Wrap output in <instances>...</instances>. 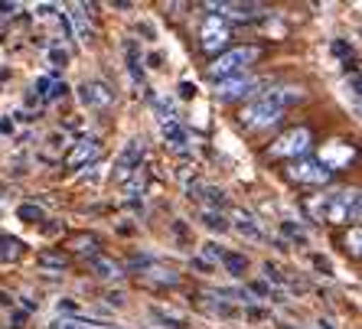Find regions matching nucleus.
<instances>
[{
	"instance_id": "38",
	"label": "nucleus",
	"mask_w": 362,
	"mask_h": 329,
	"mask_svg": "<svg viewBox=\"0 0 362 329\" xmlns=\"http://www.w3.org/2000/svg\"><path fill=\"white\" fill-rule=\"evenodd\" d=\"M0 306H7V310H13V306H17V297H10L7 290H0Z\"/></svg>"
},
{
	"instance_id": "20",
	"label": "nucleus",
	"mask_w": 362,
	"mask_h": 329,
	"mask_svg": "<svg viewBox=\"0 0 362 329\" xmlns=\"http://www.w3.org/2000/svg\"><path fill=\"white\" fill-rule=\"evenodd\" d=\"M141 277L147 280V284H180V274L177 270H170V268H144L141 270Z\"/></svg>"
},
{
	"instance_id": "19",
	"label": "nucleus",
	"mask_w": 362,
	"mask_h": 329,
	"mask_svg": "<svg viewBox=\"0 0 362 329\" xmlns=\"http://www.w3.org/2000/svg\"><path fill=\"white\" fill-rule=\"evenodd\" d=\"M222 270H228L232 277H245V270H248V258L245 254H238V251H228L226 248V254H222Z\"/></svg>"
},
{
	"instance_id": "44",
	"label": "nucleus",
	"mask_w": 362,
	"mask_h": 329,
	"mask_svg": "<svg viewBox=\"0 0 362 329\" xmlns=\"http://www.w3.org/2000/svg\"><path fill=\"white\" fill-rule=\"evenodd\" d=\"M281 329H291V326H284V323H281Z\"/></svg>"
},
{
	"instance_id": "5",
	"label": "nucleus",
	"mask_w": 362,
	"mask_h": 329,
	"mask_svg": "<svg viewBox=\"0 0 362 329\" xmlns=\"http://www.w3.org/2000/svg\"><path fill=\"white\" fill-rule=\"evenodd\" d=\"M310 150V131L307 127H294L281 137L278 144L268 147V157H287V160H297L300 153Z\"/></svg>"
},
{
	"instance_id": "27",
	"label": "nucleus",
	"mask_w": 362,
	"mask_h": 329,
	"mask_svg": "<svg viewBox=\"0 0 362 329\" xmlns=\"http://www.w3.org/2000/svg\"><path fill=\"white\" fill-rule=\"evenodd\" d=\"M281 232H284L287 238H294L297 245H307V232H303L300 225H294V222H291V219H284V222H281Z\"/></svg>"
},
{
	"instance_id": "16",
	"label": "nucleus",
	"mask_w": 362,
	"mask_h": 329,
	"mask_svg": "<svg viewBox=\"0 0 362 329\" xmlns=\"http://www.w3.org/2000/svg\"><path fill=\"white\" fill-rule=\"evenodd\" d=\"M92 270H95V277L98 280H108V284H115V280L124 277V270H121L118 261H111V258H105V254H92Z\"/></svg>"
},
{
	"instance_id": "32",
	"label": "nucleus",
	"mask_w": 362,
	"mask_h": 329,
	"mask_svg": "<svg viewBox=\"0 0 362 329\" xmlns=\"http://www.w3.org/2000/svg\"><path fill=\"white\" fill-rule=\"evenodd\" d=\"M49 329H92L85 320H78V316H69V320H59V323H52Z\"/></svg>"
},
{
	"instance_id": "33",
	"label": "nucleus",
	"mask_w": 362,
	"mask_h": 329,
	"mask_svg": "<svg viewBox=\"0 0 362 329\" xmlns=\"http://www.w3.org/2000/svg\"><path fill=\"white\" fill-rule=\"evenodd\" d=\"M189 264L196 268V274H206V277H209V274H216V264H209L206 258H199V254H196V258H193Z\"/></svg>"
},
{
	"instance_id": "25",
	"label": "nucleus",
	"mask_w": 362,
	"mask_h": 329,
	"mask_svg": "<svg viewBox=\"0 0 362 329\" xmlns=\"http://www.w3.org/2000/svg\"><path fill=\"white\" fill-rule=\"evenodd\" d=\"M242 320L268 323V320H271V310H268V306H255V304H248V306H242Z\"/></svg>"
},
{
	"instance_id": "36",
	"label": "nucleus",
	"mask_w": 362,
	"mask_h": 329,
	"mask_svg": "<svg viewBox=\"0 0 362 329\" xmlns=\"http://www.w3.org/2000/svg\"><path fill=\"white\" fill-rule=\"evenodd\" d=\"M56 310H59V313H72V316H76L78 304H72V300H59V304H56Z\"/></svg>"
},
{
	"instance_id": "8",
	"label": "nucleus",
	"mask_w": 362,
	"mask_h": 329,
	"mask_svg": "<svg viewBox=\"0 0 362 329\" xmlns=\"http://www.w3.org/2000/svg\"><path fill=\"white\" fill-rule=\"evenodd\" d=\"M226 219H228V228H232V232H238L242 238H248V241H264L262 222L255 219L248 209H232Z\"/></svg>"
},
{
	"instance_id": "3",
	"label": "nucleus",
	"mask_w": 362,
	"mask_h": 329,
	"mask_svg": "<svg viewBox=\"0 0 362 329\" xmlns=\"http://www.w3.org/2000/svg\"><path fill=\"white\" fill-rule=\"evenodd\" d=\"M284 118V111L278 108V104H271L268 98H255L252 104H245V111H242V124L248 127V131H264V127H271V124H278V121Z\"/></svg>"
},
{
	"instance_id": "9",
	"label": "nucleus",
	"mask_w": 362,
	"mask_h": 329,
	"mask_svg": "<svg viewBox=\"0 0 362 329\" xmlns=\"http://www.w3.org/2000/svg\"><path fill=\"white\" fill-rule=\"evenodd\" d=\"M76 95L85 108H108V104L115 102V92H111L105 82H82Z\"/></svg>"
},
{
	"instance_id": "24",
	"label": "nucleus",
	"mask_w": 362,
	"mask_h": 329,
	"mask_svg": "<svg viewBox=\"0 0 362 329\" xmlns=\"http://www.w3.org/2000/svg\"><path fill=\"white\" fill-rule=\"evenodd\" d=\"M202 225H209L212 232H228V219L222 212H212V209L202 212Z\"/></svg>"
},
{
	"instance_id": "10",
	"label": "nucleus",
	"mask_w": 362,
	"mask_h": 329,
	"mask_svg": "<svg viewBox=\"0 0 362 329\" xmlns=\"http://www.w3.org/2000/svg\"><path fill=\"white\" fill-rule=\"evenodd\" d=\"M287 177L297 183H310V186H323L329 183V169H323L317 160H300L294 167H287Z\"/></svg>"
},
{
	"instance_id": "41",
	"label": "nucleus",
	"mask_w": 362,
	"mask_h": 329,
	"mask_svg": "<svg viewBox=\"0 0 362 329\" xmlns=\"http://www.w3.org/2000/svg\"><path fill=\"white\" fill-rule=\"evenodd\" d=\"M76 248H78V251H92V248H95V238H78Z\"/></svg>"
},
{
	"instance_id": "17",
	"label": "nucleus",
	"mask_w": 362,
	"mask_h": 329,
	"mask_svg": "<svg viewBox=\"0 0 362 329\" xmlns=\"http://www.w3.org/2000/svg\"><path fill=\"white\" fill-rule=\"evenodd\" d=\"M189 196L206 203V209H212V212H219V205H226V199H228V193L222 186H196V193H189Z\"/></svg>"
},
{
	"instance_id": "26",
	"label": "nucleus",
	"mask_w": 362,
	"mask_h": 329,
	"mask_svg": "<svg viewBox=\"0 0 362 329\" xmlns=\"http://www.w3.org/2000/svg\"><path fill=\"white\" fill-rule=\"evenodd\" d=\"M17 219H23V222H42V219H46V212H42L40 205H33V203H23V205H17Z\"/></svg>"
},
{
	"instance_id": "14",
	"label": "nucleus",
	"mask_w": 362,
	"mask_h": 329,
	"mask_svg": "<svg viewBox=\"0 0 362 329\" xmlns=\"http://www.w3.org/2000/svg\"><path fill=\"white\" fill-rule=\"evenodd\" d=\"M160 137H163V144L173 147V150H180V153L189 150V131L177 118H160Z\"/></svg>"
},
{
	"instance_id": "28",
	"label": "nucleus",
	"mask_w": 362,
	"mask_h": 329,
	"mask_svg": "<svg viewBox=\"0 0 362 329\" xmlns=\"http://www.w3.org/2000/svg\"><path fill=\"white\" fill-rule=\"evenodd\" d=\"M310 264L317 268V274H327V277L337 274V268H333V261H329L327 254H310Z\"/></svg>"
},
{
	"instance_id": "18",
	"label": "nucleus",
	"mask_w": 362,
	"mask_h": 329,
	"mask_svg": "<svg viewBox=\"0 0 362 329\" xmlns=\"http://www.w3.org/2000/svg\"><path fill=\"white\" fill-rule=\"evenodd\" d=\"M147 316H151V320L157 323L160 329H186V316L170 313V310H163V306H151V310H147Z\"/></svg>"
},
{
	"instance_id": "35",
	"label": "nucleus",
	"mask_w": 362,
	"mask_h": 329,
	"mask_svg": "<svg viewBox=\"0 0 362 329\" xmlns=\"http://www.w3.org/2000/svg\"><path fill=\"white\" fill-rule=\"evenodd\" d=\"M359 228H353V235L346 238V248H349V251H353V258H359Z\"/></svg>"
},
{
	"instance_id": "42",
	"label": "nucleus",
	"mask_w": 362,
	"mask_h": 329,
	"mask_svg": "<svg viewBox=\"0 0 362 329\" xmlns=\"http://www.w3.org/2000/svg\"><path fill=\"white\" fill-rule=\"evenodd\" d=\"M17 4H0V13H4V17H10V13H17Z\"/></svg>"
},
{
	"instance_id": "1",
	"label": "nucleus",
	"mask_w": 362,
	"mask_h": 329,
	"mask_svg": "<svg viewBox=\"0 0 362 329\" xmlns=\"http://www.w3.org/2000/svg\"><path fill=\"white\" fill-rule=\"evenodd\" d=\"M307 209L320 222H356L359 219V189H337V193L313 196Z\"/></svg>"
},
{
	"instance_id": "30",
	"label": "nucleus",
	"mask_w": 362,
	"mask_h": 329,
	"mask_svg": "<svg viewBox=\"0 0 362 329\" xmlns=\"http://www.w3.org/2000/svg\"><path fill=\"white\" fill-rule=\"evenodd\" d=\"M262 270H264V277H268L271 284H278V287H284V284H287V277H284V274H281V268H278V264L264 261V264H262Z\"/></svg>"
},
{
	"instance_id": "23",
	"label": "nucleus",
	"mask_w": 362,
	"mask_h": 329,
	"mask_svg": "<svg viewBox=\"0 0 362 329\" xmlns=\"http://www.w3.org/2000/svg\"><path fill=\"white\" fill-rule=\"evenodd\" d=\"M36 264H40V268H56V270H66L69 258H66V254H52V251H42V254H36Z\"/></svg>"
},
{
	"instance_id": "21",
	"label": "nucleus",
	"mask_w": 362,
	"mask_h": 329,
	"mask_svg": "<svg viewBox=\"0 0 362 329\" xmlns=\"http://www.w3.org/2000/svg\"><path fill=\"white\" fill-rule=\"evenodd\" d=\"M20 251H23V245H20L17 238H0V264H10V261H17Z\"/></svg>"
},
{
	"instance_id": "6",
	"label": "nucleus",
	"mask_w": 362,
	"mask_h": 329,
	"mask_svg": "<svg viewBox=\"0 0 362 329\" xmlns=\"http://www.w3.org/2000/svg\"><path fill=\"white\" fill-rule=\"evenodd\" d=\"M144 153H147V147H144L141 137H134V140H127V147L121 150L118 160H115V179H118V183H124L127 177H134V173H141Z\"/></svg>"
},
{
	"instance_id": "31",
	"label": "nucleus",
	"mask_w": 362,
	"mask_h": 329,
	"mask_svg": "<svg viewBox=\"0 0 362 329\" xmlns=\"http://www.w3.org/2000/svg\"><path fill=\"white\" fill-rule=\"evenodd\" d=\"M222 254H226V248H222V245H216V241H206V248H202L199 258H206L209 264H216V261H222Z\"/></svg>"
},
{
	"instance_id": "40",
	"label": "nucleus",
	"mask_w": 362,
	"mask_h": 329,
	"mask_svg": "<svg viewBox=\"0 0 362 329\" xmlns=\"http://www.w3.org/2000/svg\"><path fill=\"white\" fill-rule=\"evenodd\" d=\"M147 66H151V68H163V56H160V52H151V56H147Z\"/></svg>"
},
{
	"instance_id": "7",
	"label": "nucleus",
	"mask_w": 362,
	"mask_h": 329,
	"mask_svg": "<svg viewBox=\"0 0 362 329\" xmlns=\"http://www.w3.org/2000/svg\"><path fill=\"white\" fill-rule=\"evenodd\" d=\"M228 40H232V30H228V23L222 17H216V13H209L206 17V23H202V49L206 52H216L226 49Z\"/></svg>"
},
{
	"instance_id": "15",
	"label": "nucleus",
	"mask_w": 362,
	"mask_h": 329,
	"mask_svg": "<svg viewBox=\"0 0 362 329\" xmlns=\"http://www.w3.org/2000/svg\"><path fill=\"white\" fill-rule=\"evenodd\" d=\"M262 98H268L271 104H278L281 111H287L291 104H297V102H303V92L297 88V85H278V88H262Z\"/></svg>"
},
{
	"instance_id": "4",
	"label": "nucleus",
	"mask_w": 362,
	"mask_h": 329,
	"mask_svg": "<svg viewBox=\"0 0 362 329\" xmlns=\"http://www.w3.org/2000/svg\"><path fill=\"white\" fill-rule=\"evenodd\" d=\"M258 85L262 82H258L255 76L238 72V76H228V78H219V82H216V98H222V102H235V98H245V95L262 92Z\"/></svg>"
},
{
	"instance_id": "22",
	"label": "nucleus",
	"mask_w": 362,
	"mask_h": 329,
	"mask_svg": "<svg viewBox=\"0 0 362 329\" xmlns=\"http://www.w3.org/2000/svg\"><path fill=\"white\" fill-rule=\"evenodd\" d=\"M46 62L56 68H66L69 66V49L62 46V42H52L49 49H46Z\"/></svg>"
},
{
	"instance_id": "39",
	"label": "nucleus",
	"mask_w": 362,
	"mask_h": 329,
	"mask_svg": "<svg viewBox=\"0 0 362 329\" xmlns=\"http://www.w3.org/2000/svg\"><path fill=\"white\" fill-rule=\"evenodd\" d=\"M108 304L111 306H124V294H121V290H111V294H108Z\"/></svg>"
},
{
	"instance_id": "12",
	"label": "nucleus",
	"mask_w": 362,
	"mask_h": 329,
	"mask_svg": "<svg viewBox=\"0 0 362 329\" xmlns=\"http://www.w3.org/2000/svg\"><path fill=\"white\" fill-rule=\"evenodd\" d=\"M353 157H356L353 147L339 144V140H329V144L320 150V160H317V163H320L323 169H343V167H349V163H353Z\"/></svg>"
},
{
	"instance_id": "29",
	"label": "nucleus",
	"mask_w": 362,
	"mask_h": 329,
	"mask_svg": "<svg viewBox=\"0 0 362 329\" xmlns=\"http://www.w3.org/2000/svg\"><path fill=\"white\" fill-rule=\"evenodd\" d=\"M66 144H69V137H66V131H52L49 137H46V150H52V153H59V150H66Z\"/></svg>"
},
{
	"instance_id": "11",
	"label": "nucleus",
	"mask_w": 362,
	"mask_h": 329,
	"mask_svg": "<svg viewBox=\"0 0 362 329\" xmlns=\"http://www.w3.org/2000/svg\"><path fill=\"white\" fill-rule=\"evenodd\" d=\"M206 10H212L222 20H255L264 13L262 4H206Z\"/></svg>"
},
{
	"instance_id": "13",
	"label": "nucleus",
	"mask_w": 362,
	"mask_h": 329,
	"mask_svg": "<svg viewBox=\"0 0 362 329\" xmlns=\"http://www.w3.org/2000/svg\"><path fill=\"white\" fill-rule=\"evenodd\" d=\"M98 157H101V137L88 134V137H82L72 150H69L66 160L72 163V167H82V163H95Z\"/></svg>"
},
{
	"instance_id": "34",
	"label": "nucleus",
	"mask_w": 362,
	"mask_h": 329,
	"mask_svg": "<svg viewBox=\"0 0 362 329\" xmlns=\"http://www.w3.org/2000/svg\"><path fill=\"white\" fill-rule=\"evenodd\" d=\"M0 134L13 137V134H17V121H13V118H0Z\"/></svg>"
},
{
	"instance_id": "43",
	"label": "nucleus",
	"mask_w": 362,
	"mask_h": 329,
	"mask_svg": "<svg viewBox=\"0 0 362 329\" xmlns=\"http://www.w3.org/2000/svg\"><path fill=\"white\" fill-rule=\"evenodd\" d=\"M317 329H339V326H333V320H317Z\"/></svg>"
},
{
	"instance_id": "37",
	"label": "nucleus",
	"mask_w": 362,
	"mask_h": 329,
	"mask_svg": "<svg viewBox=\"0 0 362 329\" xmlns=\"http://www.w3.org/2000/svg\"><path fill=\"white\" fill-rule=\"evenodd\" d=\"M180 95L183 98H196V82H180Z\"/></svg>"
},
{
	"instance_id": "2",
	"label": "nucleus",
	"mask_w": 362,
	"mask_h": 329,
	"mask_svg": "<svg viewBox=\"0 0 362 329\" xmlns=\"http://www.w3.org/2000/svg\"><path fill=\"white\" fill-rule=\"evenodd\" d=\"M262 56V49L258 46H235V49H226L216 56V62H209V78H228V76H238V72H245V68L252 66L255 59Z\"/></svg>"
},
{
	"instance_id": "45",
	"label": "nucleus",
	"mask_w": 362,
	"mask_h": 329,
	"mask_svg": "<svg viewBox=\"0 0 362 329\" xmlns=\"http://www.w3.org/2000/svg\"><path fill=\"white\" fill-rule=\"evenodd\" d=\"M0 219H4V209H0Z\"/></svg>"
}]
</instances>
